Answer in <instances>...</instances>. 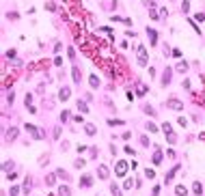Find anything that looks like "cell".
Masks as SVG:
<instances>
[{
    "label": "cell",
    "instance_id": "obj_1",
    "mask_svg": "<svg viewBox=\"0 0 205 196\" xmlns=\"http://www.w3.org/2000/svg\"><path fill=\"white\" fill-rule=\"evenodd\" d=\"M127 170H130V164H127L125 160H119V162L114 164V175L117 177H125Z\"/></svg>",
    "mask_w": 205,
    "mask_h": 196
},
{
    "label": "cell",
    "instance_id": "obj_2",
    "mask_svg": "<svg viewBox=\"0 0 205 196\" xmlns=\"http://www.w3.org/2000/svg\"><path fill=\"white\" fill-rule=\"evenodd\" d=\"M24 129H26V132H28L30 136L35 138V140H43V132H41L39 127H35V125H30V123H26V125H24Z\"/></svg>",
    "mask_w": 205,
    "mask_h": 196
},
{
    "label": "cell",
    "instance_id": "obj_3",
    "mask_svg": "<svg viewBox=\"0 0 205 196\" xmlns=\"http://www.w3.org/2000/svg\"><path fill=\"white\" fill-rule=\"evenodd\" d=\"M138 65H140V67H147V48L145 45L138 48Z\"/></svg>",
    "mask_w": 205,
    "mask_h": 196
},
{
    "label": "cell",
    "instance_id": "obj_4",
    "mask_svg": "<svg viewBox=\"0 0 205 196\" xmlns=\"http://www.w3.org/2000/svg\"><path fill=\"white\" fill-rule=\"evenodd\" d=\"M166 108L177 110V112H179V110H184V103H181L179 99H168V101H166Z\"/></svg>",
    "mask_w": 205,
    "mask_h": 196
},
{
    "label": "cell",
    "instance_id": "obj_5",
    "mask_svg": "<svg viewBox=\"0 0 205 196\" xmlns=\"http://www.w3.org/2000/svg\"><path fill=\"white\" fill-rule=\"evenodd\" d=\"M97 177H99V179H104V181L110 177V172H108V168L104 166V164H99V166H97Z\"/></svg>",
    "mask_w": 205,
    "mask_h": 196
},
{
    "label": "cell",
    "instance_id": "obj_6",
    "mask_svg": "<svg viewBox=\"0 0 205 196\" xmlns=\"http://www.w3.org/2000/svg\"><path fill=\"white\" fill-rule=\"evenodd\" d=\"M69 95H71L69 86H63V88L59 91V99H61V101H67V99H69Z\"/></svg>",
    "mask_w": 205,
    "mask_h": 196
},
{
    "label": "cell",
    "instance_id": "obj_7",
    "mask_svg": "<svg viewBox=\"0 0 205 196\" xmlns=\"http://www.w3.org/2000/svg\"><path fill=\"white\" fill-rule=\"evenodd\" d=\"M147 37H149V43H151V45L158 43V32L153 28H147Z\"/></svg>",
    "mask_w": 205,
    "mask_h": 196
},
{
    "label": "cell",
    "instance_id": "obj_8",
    "mask_svg": "<svg viewBox=\"0 0 205 196\" xmlns=\"http://www.w3.org/2000/svg\"><path fill=\"white\" fill-rule=\"evenodd\" d=\"M192 194H194V196H201V194H203V183H201V181H194V183H192Z\"/></svg>",
    "mask_w": 205,
    "mask_h": 196
},
{
    "label": "cell",
    "instance_id": "obj_9",
    "mask_svg": "<svg viewBox=\"0 0 205 196\" xmlns=\"http://www.w3.org/2000/svg\"><path fill=\"white\" fill-rule=\"evenodd\" d=\"M84 132H87L89 136H95V134H97V127H95L93 123H84Z\"/></svg>",
    "mask_w": 205,
    "mask_h": 196
},
{
    "label": "cell",
    "instance_id": "obj_10",
    "mask_svg": "<svg viewBox=\"0 0 205 196\" xmlns=\"http://www.w3.org/2000/svg\"><path fill=\"white\" fill-rule=\"evenodd\" d=\"M71 78H73V82H76V84H80V80H82V74H80V69H78V67H73V69H71Z\"/></svg>",
    "mask_w": 205,
    "mask_h": 196
},
{
    "label": "cell",
    "instance_id": "obj_11",
    "mask_svg": "<svg viewBox=\"0 0 205 196\" xmlns=\"http://www.w3.org/2000/svg\"><path fill=\"white\" fill-rule=\"evenodd\" d=\"M89 84H91V88H99V78H97L95 74L89 75Z\"/></svg>",
    "mask_w": 205,
    "mask_h": 196
},
{
    "label": "cell",
    "instance_id": "obj_12",
    "mask_svg": "<svg viewBox=\"0 0 205 196\" xmlns=\"http://www.w3.org/2000/svg\"><path fill=\"white\" fill-rule=\"evenodd\" d=\"M15 138H17V127H11L9 132H7V140H9V142H13Z\"/></svg>",
    "mask_w": 205,
    "mask_h": 196
},
{
    "label": "cell",
    "instance_id": "obj_13",
    "mask_svg": "<svg viewBox=\"0 0 205 196\" xmlns=\"http://www.w3.org/2000/svg\"><path fill=\"white\" fill-rule=\"evenodd\" d=\"M91 183H93V179L89 175H84L82 179H80V185H82V187H91Z\"/></svg>",
    "mask_w": 205,
    "mask_h": 196
},
{
    "label": "cell",
    "instance_id": "obj_14",
    "mask_svg": "<svg viewBox=\"0 0 205 196\" xmlns=\"http://www.w3.org/2000/svg\"><path fill=\"white\" fill-rule=\"evenodd\" d=\"M175 194L177 196H186V194H188V187H186V185H177L175 187Z\"/></svg>",
    "mask_w": 205,
    "mask_h": 196
},
{
    "label": "cell",
    "instance_id": "obj_15",
    "mask_svg": "<svg viewBox=\"0 0 205 196\" xmlns=\"http://www.w3.org/2000/svg\"><path fill=\"white\" fill-rule=\"evenodd\" d=\"M59 196H71V190H69L67 185H61L59 187Z\"/></svg>",
    "mask_w": 205,
    "mask_h": 196
},
{
    "label": "cell",
    "instance_id": "obj_16",
    "mask_svg": "<svg viewBox=\"0 0 205 196\" xmlns=\"http://www.w3.org/2000/svg\"><path fill=\"white\" fill-rule=\"evenodd\" d=\"M56 177L59 175H45V185H54V183H56Z\"/></svg>",
    "mask_w": 205,
    "mask_h": 196
},
{
    "label": "cell",
    "instance_id": "obj_17",
    "mask_svg": "<svg viewBox=\"0 0 205 196\" xmlns=\"http://www.w3.org/2000/svg\"><path fill=\"white\" fill-rule=\"evenodd\" d=\"M175 71H179V74H186V71H188V63H184V60H181V63L175 67Z\"/></svg>",
    "mask_w": 205,
    "mask_h": 196
},
{
    "label": "cell",
    "instance_id": "obj_18",
    "mask_svg": "<svg viewBox=\"0 0 205 196\" xmlns=\"http://www.w3.org/2000/svg\"><path fill=\"white\" fill-rule=\"evenodd\" d=\"M110 194L112 196H121V187L114 185V183H110Z\"/></svg>",
    "mask_w": 205,
    "mask_h": 196
},
{
    "label": "cell",
    "instance_id": "obj_19",
    "mask_svg": "<svg viewBox=\"0 0 205 196\" xmlns=\"http://www.w3.org/2000/svg\"><path fill=\"white\" fill-rule=\"evenodd\" d=\"M168 82H171V69H166V71H164V75H162V84L166 86Z\"/></svg>",
    "mask_w": 205,
    "mask_h": 196
},
{
    "label": "cell",
    "instance_id": "obj_20",
    "mask_svg": "<svg viewBox=\"0 0 205 196\" xmlns=\"http://www.w3.org/2000/svg\"><path fill=\"white\" fill-rule=\"evenodd\" d=\"M160 162H162V151L156 149V153H153V164H160Z\"/></svg>",
    "mask_w": 205,
    "mask_h": 196
},
{
    "label": "cell",
    "instance_id": "obj_21",
    "mask_svg": "<svg viewBox=\"0 0 205 196\" xmlns=\"http://www.w3.org/2000/svg\"><path fill=\"white\" fill-rule=\"evenodd\" d=\"M132 185H136L134 179H125V181H123V190H132Z\"/></svg>",
    "mask_w": 205,
    "mask_h": 196
},
{
    "label": "cell",
    "instance_id": "obj_22",
    "mask_svg": "<svg viewBox=\"0 0 205 196\" xmlns=\"http://www.w3.org/2000/svg\"><path fill=\"white\" fill-rule=\"evenodd\" d=\"M145 127H147V132H151V134H156V132H158V127L153 125L151 121H147V123H145Z\"/></svg>",
    "mask_w": 205,
    "mask_h": 196
},
{
    "label": "cell",
    "instance_id": "obj_23",
    "mask_svg": "<svg viewBox=\"0 0 205 196\" xmlns=\"http://www.w3.org/2000/svg\"><path fill=\"white\" fill-rule=\"evenodd\" d=\"M145 177H147V179H153V177H156V170L147 166V168H145Z\"/></svg>",
    "mask_w": 205,
    "mask_h": 196
},
{
    "label": "cell",
    "instance_id": "obj_24",
    "mask_svg": "<svg viewBox=\"0 0 205 196\" xmlns=\"http://www.w3.org/2000/svg\"><path fill=\"white\" fill-rule=\"evenodd\" d=\"M22 192H24V194H28V192H30V177H26V181H24V187H22Z\"/></svg>",
    "mask_w": 205,
    "mask_h": 196
},
{
    "label": "cell",
    "instance_id": "obj_25",
    "mask_svg": "<svg viewBox=\"0 0 205 196\" xmlns=\"http://www.w3.org/2000/svg\"><path fill=\"white\" fill-rule=\"evenodd\" d=\"M162 132H164V134H171V132H173V127H171V123H166V121L162 123Z\"/></svg>",
    "mask_w": 205,
    "mask_h": 196
},
{
    "label": "cell",
    "instance_id": "obj_26",
    "mask_svg": "<svg viewBox=\"0 0 205 196\" xmlns=\"http://www.w3.org/2000/svg\"><path fill=\"white\" fill-rule=\"evenodd\" d=\"M123 123H125V121H121V119H110V121H108V125H110V127H114V125H123Z\"/></svg>",
    "mask_w": 205,
    "mask_h": 196
},
{
    "label": "cell",
    "instance_id": "obj_27",
    "mask_svg": "<svg viewBox=\"0 0 205 196\" xmlns=\"http://www.w3.org/2000/svg\"><path fill=\"white\" fill-rule=\"evenodd\" d=\"M78 110H80V112H89V106H87L84 101H80V99H78Z\"/></svg>",
    "mask_w": 205,
    "mask_h": 196
},
{
    "label": "cell",
    "instance_id": "obj_28",
    "mask_svg": "<svg viewBox=\"0 0 205 196\" xmlns=\"http://www.w3.org/2000/svg\"><path fill=\"white\" fill-rule=\"evenodd\" d=\"M181 11H184V13L190 11V0H184V2H181Z\"/></svg>",
    "mask_w": 205,
    "mask_h": 196
},
{
    "label": "cell",
    "instance_id": "obj_29",
    "mask_svg": "<svg viewBox=\"0 0 205 196\" xmlns=\"http://www.w3.org/2000/svg\"><path fill=\"white\" fill-rule=\"evenodd\" d=\"M166 140H168V142H171V144H175V142H177V136H175V134H166Z\"/></svg>",
    "mask_w": 205,
    "mask_h": 196
},
{
    "label": "cell",
    "instance_id": "obj_30",
    "mask_svg": "<svg viewBox=\"0 0 205 196\" xmlns=\"http://www.w3.org/2000/svg\"><path fill=\"white\" fill-rule=\"evenodd\" d=\"M56 175H59L61 179H65V181H67V179H69V175H67V172L63 170V168H59V170H56Z\"/></svg>",
    "mask_w": 205,
    "mask_h": 196
},
{
    "label": "cell",
    "instance_id": "obj_31",
    "mask_svg": "<svg viewBox=\"0 0 205 196\" xmlns=\"http://www.w3.org/2000/svg\"><path fill=\"white\" fill-rule=\"evenodd\" d=\"M20 190H22V187H17V185H11L9 194H11V196H17V194H20Z\"/></svg>",
    "mask_w": 205,
    "mask_h": 196
},
{
    "label": "cell",
    "instance_id": "obj_32",
    "mask_svg": "<svg viewBox=\"0 0 205 196\" xmlns=\"http://www.w3.org/2000/svg\"><path fill=\"white\" fill-rule=\"evenodd\" d=\"M136 93H138V95H145V93H147V86H145V84H138Z\"/></svg>",
    "mask_w": 205,
    "mask_h": 196
},
{
    "label": "cell",
    "instance_id": "obj_33",
    "mask_svg": "<svg viewBox=\"0 0 205 196\" xmlns=\"http://www.w3.org/2000/svg\"><path fill=\"white\" fill-rule=\"evenodd\" d=\"M84 164H87V162H84V160H80V157H78V160L73 162V166H76V168H84Z\"/></svg>",
    "mask_w": 205,
    "mask_h": 196
},
{
    "label": "cell",
    "instance_id": "obj_34",
    "mask_svg": "<svg viewBox=\"0 0 205 196\" xmlns=\"http://www.w3.org/2000/svg\"><path fill=\"white\" fill-rule=\"evenodd\" d=\"M123 151H125L127 155H136V151H134V149L130 147V144H125V149H123Z\"/></svg>",
    "mask_w": 205,
    "mask_h": 196
},
{
    "label": "cell",
    "instance_id": "obj_35",
    "mask_svg": "<svg viewBox=\"0 0 205 196\" xmlns=\"http://www.w3.org/2000/svg\"><path fill=\"white\" fill-rule=\"evenodd\" d=\"M177 123H179L181 127H186V125H188V119H186V117H179V119H177Z\"/></svg>",
    "mask_w": 205,
    "mask_h": 196
},
{
    "label": "cell",
    "instance_id": "obj_36",
    "mask_svg": "<svg viewBox=\"0 0 205 196\" xmlns=\"http://www.w3.org/2000/svg\"><path fill=\"white\" fill-rule=\"evenodd\" d=\"M194 20L196 22H205V13H201V11H199V13L194 15Z\"/></svg>",
    "mask_w": 205,
    "mask_h": 196
},
{
    "label": "cell",
    "instance_id": "obj_37",
    "mask_svg": "<svg viewBox=\"0 0 205 196\" xmlns=\"http://www.w3.org/2000/svg\"><path fill=\"white\" fill-rule=\"evenodd\" d=\"M171 54L175 56V58H181V50H177V48H175V50H171Z\"/></svg>",
    "mask_w": 205,
    "mask_h": 196
},
{
    "label": "cell",
    "instance_id": "obj_38",
    "mask_svg": "<svg viewBox=\"0 0 205 196\" xmlns=\"http://www.w3.org/2000/svg\"><path fill=\"white\" fill-rule=\"evenodd\" d=\"M50 162V157L48 155H45V153H43V157H39V164H41V166H43V164H48Z\"/></svg>",
    "mask_w": 205,
    "mask_h": 196
},
{
    "label": "cell",
    "instance_id": "obj_39",
    "mask_svg": "<svg viewBox=\"0 0 205 196\" xmlns=\"http://www.w3.org/2000/svg\"><path fill=\"white\" fill-rule=\"evenodd\" d=\"M67 119H69V112H67V110H63V112H61V121H67Z\"/></svg>",
    "mask_w": 205,
    "mask_h": 196
},
{
    "label": "cell",
    "instance_id": "obj_40",
    "mask_svg": "<svg viewBox=\"0 0 205 196\" xmlns=\"http://www.w3.org/2000/svg\"><path fill=\"white\" fill-rule=\"evenodd\" d=\"M2 168H5V172H9L11 168H13V162H5V166H2Z\"/></svg>",
    "mask_w": 205,
    "mask_h": 196
},
{
    "label": "cell",
    "instance_id": "obj_41",
    "mask_svg": "<svg viewBox=\"0 0 205 196\" xmlns=\"http://www.w3.org/2000/svg\"><path fill=\"white\" fill-rule=\"evenodd\" d=\"M166 157H171V160H175L177 155H175V151H173V149H168V151H166Z\"/></svg>",
    "mask_w": 205,
    "mask_h": 196
},
{
    "label": "cell",
    "instance_id": "obj_42",
    "mask_svg": "<svg viewBox=\"0 0 205 196\" xmlns=\"http://www.w3.org/2000/svg\"><path fill=\"white\" fill-rule=\"evenodd\" d=\"M15 177H17V172H7V179H9V181H13Z\"/></svg>",
    "mask_w": 205,
    "mask_h": 196
},
{
    "label": "cell",
    "instance_id": "obj_43",
    "mask_svg": "<svg viewBox=\"0 0 205 196\" xmlns=\"http://www.w3.org/2000/svg\"><path fill=\"white\" fill-rule=\"evenodd\" d=\"M54 65H56V67H61V65H63V58H61V56H56V58H54Z\"/></svg>",
    "mask_w": 205,
    "mask_h": 196
},
{
    "label": "cell",
    "instance_id": "obj_44",
    "mask_svg": "<svg viewBox=\"0 0 205 196\" xmlns=\"http://www.w3.org/2000/svg\"><path fill=\"white\" fill-rule=\"evenodd\" d=\"M160 17H168V11H166L164 7H162V9H160Z\"/></svg>",
    "mask_w": 205,
    "mask_h": 196
},
{
    "label": "cell",
    "instance_id": "obj_45",
    "mask_svg": "<svg viewBox=\"0 0 205 196\" xmlns=\"http://www.w3.org/2000/svg\"><path fill=\"white\" fill-rule=\"evenodd\" d=\"M13 99H15V95H13V91H11V93L7 95V101H9V103H13Z\"/></svg>",
    "mask_w": 205,
    "mask_h": 196
},
{
    "label": "cell",
    "instance_id": "obj_46",
    "mask_svg": "<svg viewBox=\"0 0 205 196\" xmlns=\"http://www.w3.org/2000/svg\"><path fill=\"white\" fill-rule=\"evenodd\" d=\"M158 194H160V187L156 185V187H153V192H151V196H158Z\"/></svg>",
    "mask_w": 205,
    "mask_h": 196
},
{
    "label": "cell",
    "instance_id": "obj_47",
    "mask_svg": "<svg viewBox=\"0 0 205 196\" xmlns=\"http://www.w3.org/2000/svg\"><path fill=\"white\" fill-rule=\"evenodd\" d=\"M199 138H201V140L205 142V132H201V134H199Z\"/></svg>",
    "mask_w": 205,
    "mask_h": 196
},
{
    "label": "cell",
    "instance_id": "obj_48",
    "mask_svg": "<svg viewBox=\"0 0 205 196\" xmlns=\"http://www.w3.org/2000/svg\"><path fill=\"white\" fill-rule=\"evenodd\" d=\"M48 196H54V194H48Z\"/></svg>",
    "mask_w": 205,
    "mask_h": 196
}]
</instances>
